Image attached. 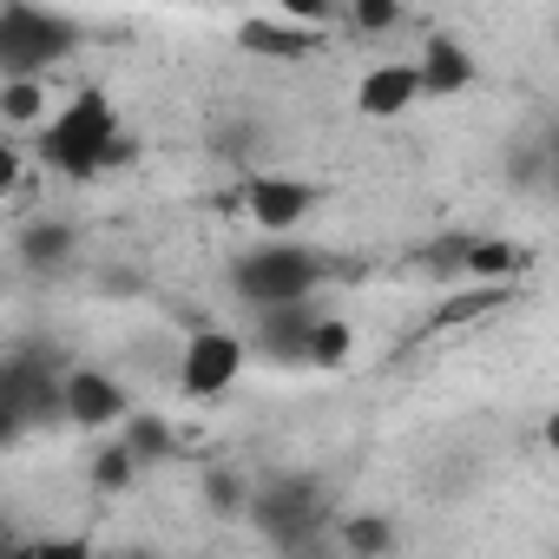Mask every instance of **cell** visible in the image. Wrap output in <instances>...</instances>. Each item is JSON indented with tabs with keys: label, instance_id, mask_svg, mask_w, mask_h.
<instances>
[{
	"label": "cell",
	"instance_id": "1",
	"mask_svg": "<svg viewBox=\"0 0 559 559\" xmlns=\"http://www.w3.org/2000/svg\"><path fill=\"white\" fill-rule=\"evenodd\" d=\"M34 139H40V165L60 171L67 185H93L106 165H119V158L132 152L126 119H119V106H112L106 86H80L67 106H53V112L40 119Z\"/></svg>",
	"mask_w": 559,
	"mask_h": 559
},
{
	"label": "cell",
	"instance_id": "2",
	"mask_svg": "<svg viewBox=\"0 0 559 559\" xmlns=\"http://www.w3.org/2000/svg\"><path fill=\"white\" fill-rule=\"evenodd\" d=\"M80 21L47 0H0V80H47L80 53Z\"/></svg>",
	"mask_w": 559,
	"mask_h": 559
},
{
	"label": "cell",
	"instance_id": "3",
	"mask_svg": "<svg viewBox=\"0 0 559 559\" xmlns=\"http://www.w3.org/2000/svg\"><path fill=\"white\" fill-rule=\"evenodd\" d=\"M230 284H237V297H243L250 310H263V304H297V297H317V290H323V257H317L310 243L270 237V243H257V250L237 257Z\"/></svg>",
	"mask_w": 559,
	"mask_h": 559
},
{
	"label": "cell",
	"instance_id": "4",
	"mask_svg": "<svg viewBox=\"0 0 559 559\" xmlns=\"http://www.w3.org/2000/svg\"><path fill=\"white\" fill-rule=\"evenodd\" d=\"M243 362H250V343L237 336V330H191V343H185V356H178V389H185V402H217V395H230L237 389V376H243Z\"/></svg>",
	"mask_w": 559,
	"mask_h": 559
},
{
	"label": "cell",
	"instance_id": "5",
	"mask_svg": "<svg viewBox=\"0 0 559 559\" xmlns=\"http://www.w3.org/2000/svg\"><path fill=\"white\" fill-rule=\"evenodd\" d=\"M243 513H250L270 539L297 546V539H310V526L323 520V487H317L310 474H276L270 487H250Z\"/></svg>",
	"mask_w": 559,
	"mask_h": 559
},
{
	"label": "cell",
	"instance_id": "6",
	"mask_svg": "<svg viewBox=\"0 0 559 559\" xmlns=\"http://www.w3.org/2000/svg\"><path fill=\"white\" fill-rule=\"evenodd\" d=\"M126 408H132V395H126V382H119L112 369L80 362V369H67V376H60V421H73V428L99 435V428H119V421H126Z\"/></svg>",
	"mask_w": 559,
	"mask_h": 559
},
{
	"label": "cell",
	"instance_id": "7",
	"mask_svg": "<svg viewBox=\"0 0 559 559\" xmlns=\"http://www.w3.org/2000/svg\"><path fill=\"white\" fill-rule=\"evenodd\" d=\"M243 211H250V224L263 237H297L310 224V211H317V185H304L290 171H263V178L243 185Z\"/></svg>",
	"mask_w": 559,
	"mask_h": 559
},
{
	"label": "cell",
	"instance_id": "8",
	"mask_svg": "<svg viewBox=\"0 0 559 559\" xmlns=\"http://www.w3.org/2000/svg\"><path fill=\"white\" fill-rule=\"evenodd\" d=\"M310 323H317V297L263 304V310H250V349H263V356H276V362H304Z\"/></svg>",
	"mask_w": 559,
	"mask_h": 559
},
{
	"label": "cell",
	"instance_id": "9",
	"mask_svg": "<svg viewBox=\"0 0 559 559\" xmlns=\"http://www.w3.org/2000/svg\"><path fill=\"white\" fill-rule=\"evenodd\" d=\"M415 80H421V99H454L480 80V67L454 34H428L421 53H415Z\"/></svg>",
	"mask_w": 559,
	"mask_h": 559
},
{
	"label": "cell",
	"instance_id": "10",
	"mask_svg": "<svg viewBox=\"0 0 559 559\" xmlns=\"http://www.w3.org/2000/svg\"><path fill=\"white\" fill-rule=\"evenodd\" d=\"M421 99V80H415V60H382V67H369L362 73V86H356V112L362 119H402L408 106Z\"/></svg>",
	"mask_w": 559,
	"mask_h": 559
},
{
	"label": "cell",
	"instance_id": "11",
	"mask_svg": "<svg viewBox=\"0 0 559 559\" xmlns=\"http://www.w3.org/2000/svg\"><path fill=\"white\" fill-rule=\"evenodd\" d=\"M533 263H539L533 243H513V237H467L454 250V270L461 276H480V284H520Z\"/></svg>",
	"mask_w": 559,
	"mask_h": 559
},
{
	"label": "cell",
	"instance_id": "12",
	"mask_svg": "<svg viewBox=\"0 0 559 559\" xmlns=\"http://www.w3.org/2000/svg\"><path fill=\"white\" fill-rule=\"evenodd\" d=\"M520 297V284H480V276H467L461 290H448L435 310H428V336H448V330H467V323H480V317H493V310H507Z\"/></svg>",
	"mask_w": 559,
	"mask_h": 559
},
{
	"label": "cell",
	"instance_id": "13",
	"mask_svg": "<svg viewBox=\"0 0 559 559\" xmlns=\"http://www.w3.org/2000/svg\"><path fill=\"white\" fill-rule=\"evenodd\" d=\"M237 47L257 53V60H310L317 53V34L297 27V21H243L237 27Z\"/></svg>",
	"mask_w": 559,
	"mask_h": 559
},
{
	"label": "cell",
	"instance_id": "14",
	"mask_svg": "<svg viewBox=\"0 0 559 559\" xmlns=\"http://www.w3.org/2000/svg\"><path fill=\"white\" fill-rule=\"evenodd\" d=\"M126 448H132V461L139 467H158V461H178V428L165 421V415H152V408H126Z\"/></svg>",
	"mask_w": 559,
	"mask_h": 559
},
{
	"label": "cell",
	"instance_id": "15",
	"mask_svg": "<svg viewBox=\"0 0 559 559\" xmlns=\"http://www.w3.org/2000/svg\"><path fill=\"white\" fill-rule=\"evenodd\" d=\"M73 250H80V230L67 217H40V224L21 230V257L34 270H60V263H73Z\"/></svg>",
	"mask_w": 559,
	"mask_h": 559
},
{
	"label": "cell",
	"instance_id": "16",
	"mask_svg": "<svg viewBox=\"0 0 559 559\" xmlns=\"http://www.w3.org/2000/svg\"><path fill=\"white\" fill-rule=\"evenodd\" d=\"M53 112L47 80H0V126L14 132H40V119Z\"/></svg>",
	"mask_w": 559,
	"mask_h": 559
},
{
	"label": "cell",
	"instance_id": "17",
	"mask_svg": "<svg viewBox=\"0 0 559 559\" xmlns=\"http://www.w3.org/2000/svg\"><path fill=\"white\" fill-rule=\"evenodd\" d=\"M356 356V330L343 323V317H317L310 323V343H304V362H317V369H343Z\"/></svg>",
	"mask_w": 559,
	"mask_h": 559
},
{
	"label": "cell",
	"instance_id": "18",
	"mask_svg": "<svg viewBox=\"0 0 559 559\" xmlns=\"http://www.w3.org/2000/svg\"><path fill=\"white\" fill-rule=\"evenodd\" d=\"M86 480H93V493H126V487H139V461H132V448H126V441L99 448Z\"/></svg>",
	"mask_w": 559,
	"mask_h": 559
},
{
	"label": "cell",
	"instance_id": "19",
	"mask_svg": "<svg viewBox=\"0 0 559 559\" xmlns=\"http://www.w3.org/2000/svg\"><path fill=\"white\" fill-rule=\"evenodd\" d=\"M343 546L376 559V552H389V546H395V526H389L382 513H349V520H343Z\"/></svg>",
	"mask_w": 559,
	"mask_h": 559
},
{
	"label": "cell",
	"instance_id": "20",
	"mask_svg": "<svg viewBox=\"0 0 559 559\" xmlns=\"http://www.w3.org/2000/svg\"><path fill=\"white\" fill-rule=\"evenodd\" d=\"M243 500H250V480L243 474H230V467H211L204 474V507L211 513H243Z\"/></svg>",
	"mask_w": 559,
	"mask_h": 559
},
{
	"label": "cell",
	"instance_id": "21",
	"mask_svg": "<svg viewBox=\"0 0 559 559\" xmlns=\"http://www.w3.org/2000/svg\"><path fill=\"white\" fill-rule=\"evenodd\" d=\"M349 27L356 34H395L402 27V0H349Z\"/></svg>",
	"mask_w": 559,
	"mask_h": 559
},
{
	"label": "cell",
	"instance_id": "22",
	"mask_svg": "<svg viewBox=\"0 0 559 559\" xmlns=\"http://www.w3.org/2000/svg\"><path fill=\"white\" fill-rule=\"evenodd\" d=\"M34 421H27V408L14 402V389H8V376H0V448H14L21 435H27Z\"/></svg>",
	"mask_w": 559,
	"mask_h": 559
},
{
	"label": "cell",
	"instance_id": "23",
	"mask_svg": "<svg viewBox=\"0 0 559 559\" xmlns=\"http://www.w3.org/2000/svg\"><path fill=\"white\" fill-rule=\"evenodd\" d=\"M284 21H297V27H323L330 14H336V0H270Z\"/></svg>",
	"mask_w": 559,
	"mask_h": 559
},
{
	"label": "cell",
	"instance_id": "24",
	"mask_svg": "<svg viewBox=\"0 0 559 559\" xmlns=\"http://www.w3.org/2000/svg\"><path fill=\"white\" fill-rule=\"evenodd\" d=\"M21 178H27V152H21L14 139H0V198H14Z\"/></svg>",
	"mask_w": 559,
	"mask_h": 559
}]
</instances>
